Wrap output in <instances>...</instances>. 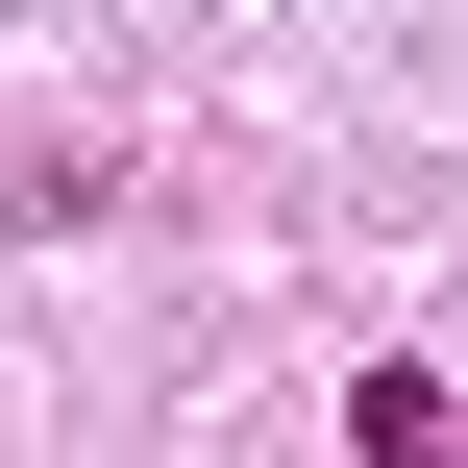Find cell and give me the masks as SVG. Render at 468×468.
<instances>
[{
	"label": "cell",
	"instance_id": "1",
	"mask_svg": "<svg viewBox=\"0 0 468 468\" xmlns=\"http://www.w3.org/2000/svg\"><path fill=\"white\" fill-rule=\"evenodd\" d=\"M346 468H468V420H444V370H346Z\"/></svg>",
	"mask_w": 468,
	"mask_h": 468
}]
</instances>
